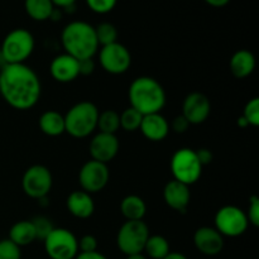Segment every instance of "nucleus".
I'll use <instances>...</instances> for the list:
<instances>
[{"mask_svg":"<svg viewBox=\"0 0 259 259\" xmlns=\"http://www.w3.org/2000/svg\"><path fill=\"white\" fill-rule=\"evenodd\" d=\"M42 85L37 73L25 63L5 65L0 70V95L17 110H29L37 105Z\"/></svg>","mask_w":259,"mask_h":259,"instance_id":"nucleus-1","label":"nucleus"},{"mask_svg":"<svg viewBox=\"0 0 259 259\" xmlns=\"http://www.w3.org/2000/svg\"><path fill=\"white\" fill-rule=\"evenodd\" d=\"M61 43L65 53L77 61L94 58L100 47L96 39L95 27L83 20L68 23L61 33Z\"/></svg>","mask_w":259,"mask_h":259,"instance_id":"nucleus-2","label":"nucleus"},{"mask_svg":"<svg viewBox=\"0 0 259 259\" xmlns=\"http://www.w3.org/2000/svg\"><path fill=\"white\" fill-rule=\"evenodd\" d=\"M131 106L142 115L161 113L166 105V91L158 80L149 76L134 78L128 90Z\"/></svg>","mask_w":259,"mask_h":259,"instance_id":"nucleus-3","label":"nucleus"},{"mask_svg":"<svg viewBox=\"0 0 259 259\" xmlns=\"http://www.w3.org/2000/svg\"><path fill=\"white\" fill-rule=\"evenodd\" d=\"M98 106L91 101H80L75 104L63 115L65 118V133L77 139L91 136L98 128L99 119Z\"/></svg>","mask_w":259,"mask_h":259,"instance_id":"nucleus-4","label":"nucleus"},{"mask_svg":"<svg viewBox=\"0 0 259 259\" xmlns=\"http://www.w3.org/2000/svg\"><path fill=\"white\" fill-rule=\"evenodd\" d=\"M35 40L32 33L24 28H17L5 35L0 53L7 65L24 63L34 51Z\"/></svg>","mask_w":259,"mask_h":259,"instance_id":"nucleus-5","label":"nucleus"},{"mask_svg":"<svg viewBox=\"0 0 259 259\" xmlns=\"http://www.w3.org/2000/svg\"><path fill=\"white\" fill-rule=\"evenodd\" d=\"M202 164L197 158L196 151L191 148H180L171 158V171L174 180L191 186L196 184L202 175Z\"/></svg>","mask_w":259,"mask_h":259,"instance_id":"nucleus-6","label":"nucleus"},{"mask_svg":"<svg viewBox=\"0 0 259 259\" xmlns=\"http://www.w3.org/2000/svg\"><path fill=\"white\" fill-rule=\"evenodd\" d=\"M149 235V228L143 220H126L119 229L116 244L123 254H138L143 253Z\"/></svg>","mask_w":259,"mask_h":259,"instance_id":"nucleus-7","label":"nucleus"},{"mask_svg":"<svg viewBox=\"0 0 259 259\" xmlns=\"http://www.w3.org/2000/svg\"><path fill=\"white\" fill-rule=\"evenodd\" d=\"M43 243L51 259H75L78 254L77 238L65 228H55Z\"/></svg>","mask_w":259,"mask_h":259,"instance_id":"nucleus-8","label":"nucleus"},{"mask_svg":"<svg viewBox=\"0 0 259 259\" xmlns=\"http://www.w3.org/2000/svg\"><path fill=\"white\" fill-rule=\"evenodd\" d=\"M215 229L223 237L237 238L244 234L248 229L249 222L247 219V214L240 207L234 205H227L220 207L214 218Z\"/></svg>","mask_w":259,"mask_h":259,"instance_id":"nucleus-9","label":"nucleus"},{"mask_svg":"<svg viewBox=\"0 0 259 259\" xmlns=\"http://www.w3.org/2000/svg\"><path fill=\"white\" fill-rule=\"evenodd\" d=\"M53 185L50 169L42 164H34L25 169L22 177V190L28 197L40 200L47 197Z\"/></svg>","mask_w":259,"mask_h":259,"instance_id":"nucleus-10","label":"nucleus"},{"mask_svg":"<svg viewBox=\"0 0 259 259\" xmlns=\"http://www.w3.org/2000/svg\"><path fill=\"white\" fill-rule=\"evenodd\" d=\"M99 63L110 75H123L131 68L132 55L121 43H111L99 50Z\"/></svg>","mask_w":259,"mask_h":259,"instance_id":"nucleus-11","label":"nucleus"},{"mask_svg":"<svg viewBox=\"0 0 259 259\" xmlns=\"http://www.w3.org/2000/svg\"><path fill=\"white\" fill-rule=\"evenodd\" d=\"M109 179H110V171L108 164L94 159L86 162L78 172L81 190L90 195L103 191L108 185Z\"/></svg>","mask_w":259,"mask_h":259,"instance_id":"nucleus-12","label":"nucleus"},{"mask_svg":"<svg viewBox=\"0 0 259 259\" xmlns=\"http://www.w3.org/2000/svg\"><path fill=\"white\" fill-rule=\"evenodd\" d=\"M211 113L209 98L201 93H191L185 98L182 104V115L190 125H197L207 120Z\"/></svg>","mask_w":259,"mask_h":259,"instance_id":"nucleus-13","label":"nucleus"},{"mask_svg":"<svg viewBox=\"0 0 259 259\" xmlns=\"http://www.w3.org/2000/svg\"><path fill=\"white\" fill-rule=\"evenodd\" d=\"M119 148H120V143L116 134H106L101 132L94 136L89 146L91 159L105 164L115 158Z\"/></svg>","mask_w":259,"mask_h":259,"instance_id":"nucleus-14","label":"nucleus"},{"mask_svg":"<svg viewBox=\"0 0 259 259\" xmlns=\"http://www.w3.org/2000/svg\"><path fill=\"white\" fill-rule=\"evenodd\" d=\"M194 245L204 255H218L224 248V237L215 228L201 227L195 232Z\"/></svg>","mask_w":259,"mask_h":259,"instance_id":"nucleus-15","label":"nucleus"},{"mask_svg":"<svg viewBox=\"0 0 259 259\" xmlns=\"http://www.w3.org/2000/svg\"><path fill=\"white\" fill-rule=\"evenodd\" d=\"M50 72L53 80L61 83H68L75 81L80 76L78 61L67 53L58 55L51 61Z\"/></svg>","mask_w":259,"mask_h":259,"instance_id":"nucleus-16","label":"nucleus"},{"mask_svg":"<svg viewBox=\"0 0 259 259\" xmlns=\"http://www.w3.org/2000/svg\"><path fill=\"white\" fill-rule=\"evenodd\" d=\"M163 200L167 206L172 210L185 214L191 201L190 186L176 180L167 182L163 189Z\"/></svg>","mask_w":259,"mask_h":259,"instance_id":"nucleus-17","label":"nucleus"},{"mask_svg":"<svg viewBox=\"0 0 259 259\" xmlns=\"http://www.w3.org/2000/svg\"><path fill=\"white\" fill-rule=\"evenodd\" d=\"M169 123L161 113L143 115L139 131L151 142H161L166 139L169 133Z\"/></svg>","mask_w":259,"mask_h":259,"instance_id":"nucleus-18","label":"nucleus"},{"mask_svg":"<svg viewBox=\"0 0 259 259\" xmlns=\"http://www.w3.org/2000/svg\"><path fill=\"white\" fill-rule=\"evenodd\" d=\"M66 206L70 214L77 219H89L95 211V202L88 192L78 190L68 195Z\"/></svg>","mask_w":259,"mask_h":259,"instance_id":"nucleus-19","label":"nucleus"},{"mask_svg":"<svg viewBox=\"0 0 259 259\" xmlns=\"http://www.w3.org/2000/svg\"><path fill=\"white\" fill-rule=\"evenodd\" d=\"M230 72L237 78H245L253 73L255 68V57L250 51L239 50L232 56L229 62Z\"/></svg>","mask_w":259,"mask_h":259,"instance_id":"nucleus-20","label":"nucleus"},{"mask_svg":"<svg viewBox=\"0 0 259 259\" xmlns=\"http://www.w3.org/2000/svg\"><path fill=\"white\" fill-rule=\"evenodd\" d=\"M40 132L48 137H60L65 133V118L55 110H47L38 120Z\"/></svg>","mask_w":259,"mask_h":259,"instance_id":"nucleus-21","label":"nucleus"},{"mask_svg":"<svg viewBox=\"0 0 259 259\" xmlns=\"http://www.w3.org/2000/svg\"><path fill=\"white\" fill-rule=\"evenodd\" d=\"M8 239L12 240L19 248L32 244L34 240H37V235H35V230L32 222L30 220H20V222L15 223L10 228Z\"/></svg>","mask_w":259,"mask_h":259,"instance_id":"nucleus-22","label":"nucleus"},{"mask_svg":"<svg viewBox=\"0 0 259 259\" xmlns=\"http://www.w3.org/2000/svg\"><path fill=\"white\" fill-rule=\"evenodd\" d=\"M120 211L126 220H143L147 205L138 195H128L120 202Z\"/></svg>","mask_w":259,"mask_h":259,"instance_id":"nucleus-23","label":"nucleus"},{"mask_svg":"<svg viewBox=\"0 0 259 259\" xmlns=\"http://www.w3.org/2000/svg\"><path fill=\"white\" fill-rule=\"evenodd\" d=\"M24 8L27 14L35 22L48 20L55 10L52 0H25Z\"/></svg>","mask_w":259,"mask_h":259,"instance_id":"nucleus-24","label":"nucleus"},{"mask_svg":"<svg viewBox=\"0 0 259 259\" xmlns=\"http://www.w3.org/2000/svg\"><path fill=\"white\" fill-rule=\"evenodd\" d=\"M143 252H146V254L152 259H163L171 250L166 238L162 235H149Z\"/></svg>","mask_w":259,"mask_h":259,"instance_id":"nucleus-25","label":"nucleus"},{"mask_svg":"<svg viewBox=\"0 0 259 259\" xmlns=\"http://www.w3.org/2000/svg\"><path fill=\"white\" fill-rule=\"evenodd\" d=\"M98 128L101 133L116 134V132L120 129V114L113 109H108L100 113L98 119Z\"/></svg>","mask_w":259,"mask_h":259,"instance_id":"nucleus-26","label":"nucleus"},{"mask_svg":"<svg viewBox=\"0 0 259 259\" xmlns=\"http://www.w3.org/2000/svg\"><path fill=\"white\" fill-rule=\"evenodd\" d=\"M95 34L99 46L101 47L118 42V29L109 22H103L95 27Z\"/></svg>","mask_w":259,"mask_h":259,"instance_id":"nucleus-27","label":"nucleus"},{"mask_svg":"<svg viewBox=\"0 0 259 259\" xmlns=\"http://www.w3.org/2000/svg\"><path fill=\"white\" fill-rule=\"evenodd\" d=\"M142 119H143V115L139 111H137L136 109L129 106L120 114V128L124 129L125 132L138 131L139 126H141Z\"/></svg>","mask_w":259,"mask_h":259,"instance_id":"nucleus-28","label":"nucleus"},{"mask_svg":"<svg viewBox=\"0 0 259 259\" xmlns=\"http://www.w3.org/2000/svg\"><path fill=\"white\" fill-rule=\"evenodd\" d=\"M243 118L248 123L249 126L259 125V99L253 98L245 104L244 110H243Z\"/></svg>","mask_w":259,"mask_h":259,"instance_id":"nucleus-29","label":"nucleus"},{"mask_svg":"<svg viewBox=\"0 0 259 259\" xmlns=\"http://www.w3.org/2000/svg\"><path fill=\"white\" fill-rule=\"evenodd\" d=\"M30 222H32L33 227H34L37 239L42 240V242L47 238V235L55 229L52 222L46 217H35L34 219H32Z\"/></svg>","mask_w":259,"mask_h":259,"instance_id":"nucleus-30","label":"nucleus"},{"mask_svg":"<svg viewBox=\"0 0 259 259\" xmlns=\"http://www.w3.org/2000/svg\"><path fill=\"white\" fill-rule=\"evenodd\" d=\"M0 259H22V252L10 239L0 240Z\"/></svg>","mask_w":259,"mask_h":259,"instance_id":"nucleus-31","label":"nucleus"},{"mask_svg":"<svg viewBox=\"0 0 259 259\" xmlns=\"http://www.w3.org/2000/svg\"><path fill=\"white\" fill-rule=\"evenodd\" d=\"M118 0H86L88 7L98 14H106L115 8Z\"/></svg>","mask_w":259,"mask_h":259,"instance_id":"nucleus-32","label":"nucleus"},{"mask_svg":"<svg viewBox=\"0 0 259 259\" xmlns=\"http://www.w3.org/2000/svg\"><path fill=\"white\" fill-rule=\"evenodd\" d=\"M247 219L249 224L253 227H259V197L257 195H252L249 197V205H248Z\"/></svg>","mask_w":259,"mask_h":259,"instance_id":"nucleus-33","label":"nucleus"},{"mask_svg":"<svg viewBox=\"0 0 259 259\" xmlns=\"http://www.w3.org/2000/svg\"><path fill=\"white\" fill-rule=\"evenodd\" d=\"M78 253H90L98 250V239L94 235L86 234L77 240Z\"/></svg>","mask_w":259,"mask_h":259,"instance_id":"nucleus-34","label":"nucleus"},{"mask_svg":"<svg viewBox=\"0 0 259 259\" xmlns=\"http://www.w3.org/2000/svg\"><path fill=\"white\" fill-rule=\"evenodd\" d=\"M189 126H190L189 121H187L186 119H185V116L181 114V115L176 116V118L172 120V124L169 125V128H172V131L176 132V133L181 134V133H185V132L189 129Z\"/></svg>","mask_w":259,"mask_h":259,"instance_id":"nucleus-35","label":"nucleus"},{"mask_svg":"<svg viewBox=\"0 0 259 259\" xmlns=\"http://www.w3.org/2000/svg\"><path fill=\"white\" fill-rule=\"evenodd\" d=\"M78 70H80V76L91 75L94 70H95V61H94V58L78 61Z\"/></svg>","mask_w":259,"mask_h":259,"instance_id":"nucleus-36","label":"nucleus"},{"mask_svg":"<svg viewBox=\"0 0 259 259\" xmlns=\"http://www.w3.org/2000/svg\"><path fill=\"white\" fill-rule=\"evenodd\" d=\"M197 158H199L200 163L202 164V167L206 166V164H210L212 162V158H214V154L210 149L207 148H200L196 151Z\"/></svg>","mask_w":259,"mask_h":259,"instance_id":"nucleus-37","label":"nucleus"},{"mask_svg":"<svg viewBox=\"0 0 259 259\" xmlns=\"http://www.w3.org/2000/svg\"><path fill=\"white\" fill-rule=\"evenodd\" d=\"M75 259H108V258H106L104 254H101L100 252L95 250V252H90V253H78Z\"/></svg>","mask_w":259,"mask_h":259,"instance_id":"nucleus-38","label":"nucleus"},{"mask_svg":"<svg viewBox=\"0 0 259 259\" xmlns=\"http://www.w3.org/2000/svg\"><path fill=\"white\" fill-rule=\"evenodd\" d=\"M53 5L57 8H62V9H68V8L73 7L76 0H52Z\"/></svg>","mask_w":259,"mask_h":259,"instance_id":"nucleus-39","label":"nucleus"},{"mask_svg":"<svg viewBox=\"0 0 259 259\" xmlns=\"http://www.w3.org/2000/svg\"><path fill=\"white\" fill-rule=\"evenodd\" d=\"M204 2L214 8H223L229 4L230 0H204Z\"/></svg>","mask_w":259,"mask_h":259,"instance_id":"nucleus-40","label":"nucleus"},{"mask_svg":"<svg viewBox=\"0 0 259 259\" xmlns=\"http://www.w3.org/2000/svg\"><path fill=\"white\" fill-rule=\"evenodd\" d=\"M163 259H189L185 254L179 252H169Z\"/></svg>","mask_w":259,"mask_h":259,"instance_id":"nucleus-41","label":"nucleus"},{"mask_svg":"<svg viewBox=\"0 0 259 259\" xmlns=\"http://www.w3.org/2000/svg\"><path fill=\"white\" fill-rule=\"evenodd\" d=\"M238 125H239L240 128H247V126H249L243 116H239V118H238Z\"/></svg>","mask_w":259,"mask_h":259,"instance_id":"nucleus-42","label":"nucleus"},{"mask_svg":"<svg viewBox=\"0 0 259 259\" xmlns=\"http://www.w3.org/2000/svg\"><path fill=\"white\" fill-rule=\"evenodd\" d=\"M126 259H147V257L143 254V253H138V254L126 255Z\"/></svg>","mask_w":259,"mask_h":259,"instance_id":"nucleus-43","label":"nucleus"}]
</instances>
